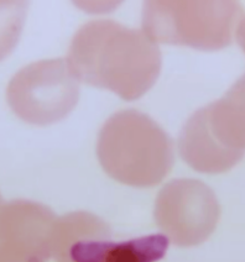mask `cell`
I'll return each instance as SVG.
<instances>
[{
    "label": "cell",
    "instance_id": "1",
    "mask_svg": "<svg viewBox=\"0 0 245 262\" xmlns=\"http://www.w3.org/2000/svg\"><path fill=\"white\" fill-rule=\"evenodd\" d=\"M77 79L114 92L124 100H136L160 76L157 45L142 30L113 20H95L74 35L66 58Z\"/></svg>",
    "mask_w": 245,
    "mask_h": 262
},
{
    "label": "cell",
    "instance_id": "2",
    "mask_svg": "<svg viewBox=\"0 0 245 262\" xmlns=\"http://www.w3.org/2000/svg\"><path fill=\"white\" fill-rule=\"evenodd\" d=\"M97 155L104 171L118 182L149 188L159 184L173 166V144L154 119L124 109L99 131Z\"/></svg>",
    "mask_w": 245,
    "mask_h": 262
},
{
    "label": "cell",
    "instance_id": "3",
    "mask_svg": "<svg viewBox=\"0 0 245 262\" xmlns=\"http://www.w3.org/2000/svg\"><path fill=\"white\" fill-rule=\"evenodd\" d=\"M241 14L238 2H146L142 31L155 43L218 51L231 45Z\"/></svg>",
    "mask_w": 245,
    "mask_h": 262
},
{
    "label": "cell",
    "instance_id": "4",
    "mask_svg": "<svg viewBox=\"0 0 245 262\" xmlns=\"http://www.w3.org/2000/svg\"><path fill=\"white\" fill-rule=\"evenodd\" d=\"M165 235L112 240L104 220L87 211L57 218L51 235V257L57 262H157L166 255Z\"/></svg>",
    "mask_w": 245,
    "mask_h": 262
},
{
    "label": "cell",
    "instance_id": "5",
    "mask_svg": "<svg viewBox=\"0 0 245 262\" xmlns=\"http://www.w3.org/2000/svg\"><path fill=\"white\" fill-rule=\"evenodd\" d=\"M78 99V79L62 58L28 64L14 74L7 89V100L14 114L38 126L65 119Z\"/></svg>",
    "mask_w": 245,
    "mask_h": 262
},
{
    "label": "cell",
    "instance_id": "6",
    "mask_svg": "<svg viewBox=\"0 0 245 262\" xmlns=\"http://www.w3.org/2000/svg\"><path fill=\"white\" fill-rule=\"evenodd\" d=\"M219 215L216 194L198 180H172L160 190L155 202L157 226L182 248L205 243L216 229Z\"/></svg>",
    "mask_w": 245,
    "mask_h": 262
},
{
    "label": "cell",
    "instance_id": "7",
    "mask_svg": "<svg viewBox=\"0 0 245 262\" xmlns=\"http://www.w3.org/2000/svg\"><path fill=\"white\" fill-rule=\"evenodd\" d=\"M57 216L46 205L16 199L0 207V245L46 262Z\"/></svg>",
    "mask_w": 245,
    "mask_h": 262
},
{
    "label": "cell",
    "instance_id": "8",
    "mask_svg": "<svg viewBox=\"0 0 245 262\" xmlns=\"http://www.w3.org/2000/svg\"><path fill=\"white\" fill-rule=\"evenodd\" d=\"M212 138L224 151L245 155V73L220 99L198 109Z\"/></svg>",
    "mask_w": 245,
    "mask_h": 262
},
{
    "label": "cell",
    "instance_id": "9",
    "mask_svg": "<svg viewBox=\"0 0 245 262\" xmlns=\"http://www.w3.org/2000/svg\"><path fill=\"white\" fill-rule=\"evenodd\" d=\"M28 11V3L0 0V62L14 51L19 42Z\"/></svg>",
    "mask_w": 245,
    "mask_h": 262
},
{
    "label": "cell",
    "instance_id": "10",
    "mask_svg": "<svg viewBox=\"0 0 245 262\" xmlns=\"http://www.w3.org/2000/svg\"><path fill=\"white\" fill-rule=\"evenodd\" d=\"M0 262H43L37 258L29 257V256L22 255L19 252H15L13 250H9L0 245Z\"/></svg>",
    "mask_w": 245,
    "mask_h": 262
},
{
    "label": "cell",
    "instance_id": "11",
    "mask_svg": "<svg viewBox=\"0 0 245 262\" xmlns=\"http://www.w3.org/2000/svg\"><path fill=\"white\" fill-rule=\"evenodd\" d=\"M237 40H238L239 46H240L241 50L245 52V16L238 24Z\"/></svg>",
    "mask_w": 245,
    "mask_h": 262
},
{
    "label": "cell",
    "instance_id": "12",
    "mask_svg": "<svg viewBox=\"0 0 245 262\" xmlns=\"http://www.w3.org/2000/svg\"><path fill=\"white\" fill-rule=\"evenodd\" d=\"M0 207H2V196H0Z\"/></svg>",
    "mask_w": 245,
    "mask_h": 262
}]
</instances>
